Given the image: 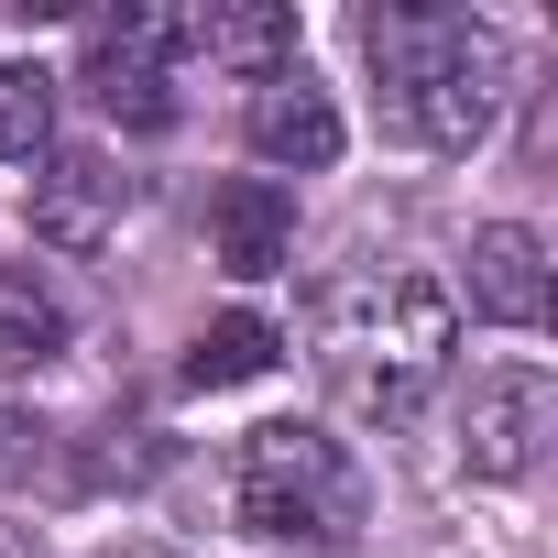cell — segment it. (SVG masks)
<instances>
[{"mask_svg": "<svg viewBox=\"0 0 558 558\" xmlns=\"http://www.w3.org/2000/svg\"><path fill=\"white\" fill-rule=\"evenodd\" d=\"M186 56L208 66H241L252 88L296 66V12L286 0H230V12H186Z\"/></svg>", "mask_w": 558, "mask_h": 558, "instance_id": "10", "label": "cell"}, {"mask_svg": "<svg viewBox=\"0 0 558 558\" xmlns=\"http://www.w3.org/2000/svg\"><path fill=\"white\" fill-rule=\"evenodd\" d=\"M318 351H329V384H340V405H351V416L405 427V416L438 395L449 351H460V296L438 286V274H405V263L351 274V286L329 296Z\"/></svg>", "mask_w": 558, "mask_h": 558, "instance_id": "1", "label": "cell"}, {"mask_svg": "<svg viewBox=\"0 0 558 558\" xmlns=\"http://www.w3.org/2000/svg\"><path fill=\"white\" fill-rule=\"evenodd\" d=\"M241 132H252V154H263V165H296V175L340 165V110H329V88H318V77H296V66L252 88V121H241Z\"/></svg>", "mask_w": 558, "mask_h": 558, "instance_id": "8", "label": "cell"}, {"mask_svg": "<svg viewBox=\"0 0 558 558\" xmlns=\"http://www.w3.org/2000/svg\"><path fill=\"white\" fill-rule=\"evenodd\" d=\"M274 362H286V329H274L263 307H230V318H208V329L186 340V384H197V395H230V384H263Z\"/></svg>", "mask_w": 558, "mask_h": 558, "instance_id": "11", "label": "cell"}, {"mask_svg": "<svg viewBox=\"0 0 558 558\" xmlns=\"http://www.w3.org/2000/svg\"><path fill=\"white\" fill-rule=\"evenodd\" d=\"M175 56H186V12H154V0L99 12L77 34V77H88V99L121 132H165L175 121Z\"/></svg>", "mask_w": 558, "mask_h": 558, "instance_id": "4", "label": "cell"}, {"mask_svg": "<svg viewBox=\"0 0 558 558\" xmlns=\"http://www.w3.org/2000/svg\"><path fill=\"white\" fill-rule=\"evenodd\" d=\"M471 307L493 329H547V241L525 219H493L471 241Z\"/></svg>", "mask_w": 558, "mask_h": 558, "instance_id": "9", "label": "cell"}, {"mask_svg": "<svg viewBox=\"0 0 558 558\" xmlns=\"http://www.w3.org/2000/svg\"><path fill=\"white\" fill-rule=\"evenodd\" d=\"M56 154V77L45 66H0V165Z\"/></svg>", "mask_w": 558, "mask_h": 558, "instance_id": "13", "label": "cell"}, {"mask_svg": "<svg viewBox=\"0 0 558 558\" xmlns=\"http://www.w3.org/2000/svg\"><path fill=\"white\" fill-rule=\"evenodd\" d=\"M286 252H296V197L274 186V175H230L208 197V263L219 274L263 286V274H286Z\"/></svg>", "mask_w": 558, "mask_h": 558, "instance_id": "6", "label": "cell"}, {"mask_svg": "<svg viewBox=\"0 0 558 558\" xmlns=\"http://www.w3.org/2000/svg\"><path fill=\"white\" fill-rule=\"evenodd\" d=\"M547 427H558V384H547L536 362H504V373H482V384H471L460 471H471V482H525V471H536V449H547Z\"/></svg>", "mask_w": 558, "mask_h": 558, "instance_id": "5", "label": "cell"}, {"mask_svg": "<svg viewBox=\"0 0 558 558\" xmlns=\"http://www.w3.org/2000/svg\"><path fill=\"white\" fill-rule=\"evenodd\" d=\"M0 558H45V547H34V536H12V525H0Z\"/></svg>", "mask_w": 558, "mask_h": 558, "instance_id": "14", "label": "cell"}, {"mask_svg": "<svg viewBox=\"0 0 558 558\" xmlns=\"http://www.w3.org/2000/svg\"><path fill=\"white\" fill-rule=\"evenodd\" d=\"M56 351H66V296L45 286L34 263H0V362L34 373V362H56Z\"/></svg>", "mask_w": 558, "mask_h": 558, "instance_id": "12", "label": "cell"}, {"mask_svg": "<svg viewBox=\"0 0 558 558\" xmlns=\"http://www.w3.org/2000/svg\"><path fill=\"white\" fill-rule=\"evenodd\" d=\"M230 504H241V525L274 536V547H340V536L362 525V471H351V449H340L329 427L274 416V427L241 438Z\"/></svg>", "mask_w": 558, "mask_h": 558, "instance_id": "3", "label": "cell"}, {"mask_svg": "<svg viewBox=\"0 0 558 558\" xmlns=\"http://www.w3.org/2000/svg\"><path fill=\"white\" fill-rule=\"evenodd\" d=\"M362 56L384 77V121L427 154H471L504 110V34L471 12H438V0L362 12Z\"/></svg>", "mask_w": 558, "mask_h": 558, "instance_id": "2", "label": "cell"}, {"mask_svg": "<svg viewBox=\"0 0 558 558\" xmlns=\"http://www.w3.org/2000/svg\"><path fill=\"white\" fill-rule=\"evenodd\" d=\"M121 208H132V186H121L99 154H45V175H34V241L99 252V241L121 230Z\"/></svg>", "mask_w": 558, "mask_h": 558, "instance_id": "7", "label": "cell"}]
</instances>
